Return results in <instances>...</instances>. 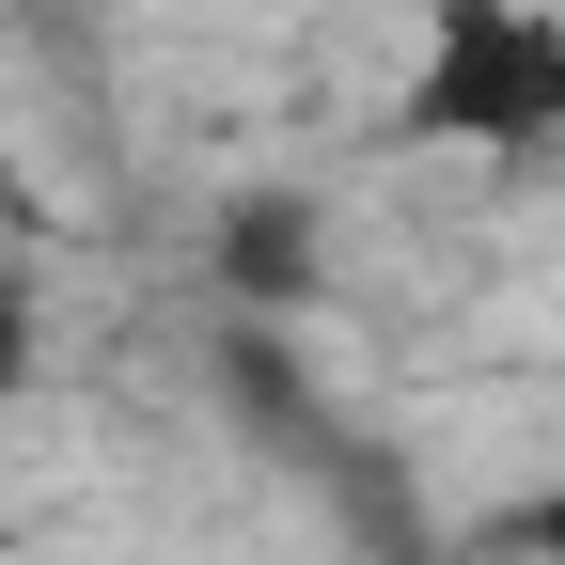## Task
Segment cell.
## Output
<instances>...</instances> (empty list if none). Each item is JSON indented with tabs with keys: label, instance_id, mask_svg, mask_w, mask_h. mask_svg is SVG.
Returning <instances> with one entry per match:
<instances>
[{
	"label": "cell",
	"instance_id": "obj_4",
	"mask_svg": "<svg viewBox=\"0 0 565 565\" xmlns=\"http://www.w3.org/2000/svg\"><path fill=\"white\" fill-rule=\"evenodd\" d=\"M503 550H519V565H565V487H534V503H503Z\"/></svg>",
	"mask_w": 565,
	"mask_h": 565
},
{
	"label": "cell",
	"instance_id": "obj_1",
	"mask_svg": "<svg viewBox=\"0 0 565 565\" xmlns=\"http://www.w3.org/2000/svg\"><path fill=\"white\" fill-rule=\"evenodd\" d=\"M393 126L424 158H565V0H424Z\"/></svg>",
	"mask_w": 565,
	"mask_h": 565
},
{
	"label": "cell",
	"instance_id": "obj_2",
	"mask_svg": "<svg viewBox=\"0 0 565 565\" xmlns=\"http://www.w3.org/2000/svg\"><path fill=\"white\" fill-rule=\"evenodd\" d=\"M221 267H236V299H299V282H315V204L252 189L236 221H221Z\"/></svg>",
	"mask_w": 565,
	"mask_h": 565
},
{
	"label": "cell",
	"instance_id": "obj_3",
	"mask_svg": "<svg viewBox=\"0 0 565 565\" xmlns=\"http://www.w3.org/2000/svg\"><path fill=\"white\" fill-rule=\"evenodd\" d=\"M32 393V282H17V252H0V408Z\"/></svg>",
	"mask_w": 565,
	"mask_h": 565
}]
</instances>
